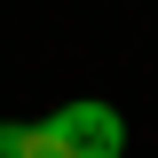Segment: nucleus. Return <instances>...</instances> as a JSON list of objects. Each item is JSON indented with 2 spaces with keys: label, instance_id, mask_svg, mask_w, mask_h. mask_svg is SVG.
Listing matches in <instances>:
<instances>
[{
  "label": "nucleus",
  "instance_id": "obj_1",
  "mask_svg": "<svg viewBox=\"0 0 158 158\" xmlns=\"http://www.w3.org/2000/svg\"><path fill=\"white\" fill-rule=\"evenodd\" d=\"M48 127L63 135L71 158H118V150H127V118H118L111 103H63Z\"/></svg>",
  "mask_w": 158,
  "mask_h": 158
},
{
  "label": "nucleus",
  "instance_id": "obj_2",
  "mask_svg": "<svg viewBox=\"0 0 158 158\" xmlns=\"http://www.w3.org/2000/svg\"><path fill=\"white\" fill-rule=\"evenodd\" d=\"M24 158H71L56 127H24Z\"/></svg>",
  "mask_w": 158,
  "mask_h": 158
},
{
  "label": "nucleus",
  "instance_id": "obj_3",
  "mask_svg": "<svg viewBox=\"0 0 158 158\" xmlns=\"http://www.w3.org/2000/svg\"><path fill=\"white\" fill-rule=\"evenodd\" d=\"M0 158H24V127L16 118H0Z\"/></svg>",
  "mask_w": 158,
  "mask_h": 158
}]
</instances>
